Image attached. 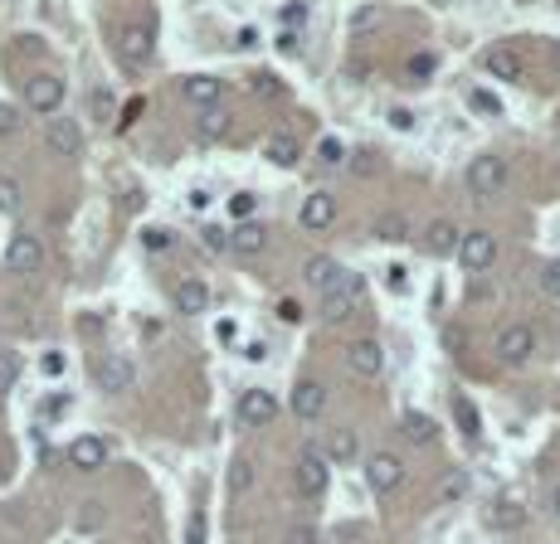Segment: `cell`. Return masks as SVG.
Returning <instances> with one entry per match:
<instances>
[{
	"label": "cell",
	"instance_id": "22",
	"mask_svg": "<svg viewBox=\"0 0 560 544\" xmlns=\"http://www.w3.org/2000/svg\"><path fill=\"white\" fill-rule=\"evenodd\" d=\"M264 156L273 165H283V171H293V165L303 161V151H297V141L288 137V131H273V137L264 141Z\"/></svg>",
	"mask_w": 560,
	"mask_h": 544
},
{
	"label": "cell",
	"instance_id": "4",
	"mask_svg": "<svg viewBox=\"0 0 560 544\" xmlns=\"http://www.w3.org/2000/svg\"><path fill=\"white\" fill-rule=\"evenodd\" d=\"M293 486H297V495H307V501L327 491V462H321L317 447H307V452L297 457V467H293Z\"/></svg>",
	"mask_w": 560,
	"mask_h": 544
},
{
	"label": "cell",
	"instance_id": "12",
	"mask_svg": "<svg viewBox=\"0 0 560 544\" xmlns=\"http://www.w3.org/2000/svg\"><path fill=\"white\" fill-rule=\"evenodd\" d=\"M293 414L303 418V423H312L327 414V384H317V379H303L293 389Z\"/></svg>",
	"mask_w": 560,
	"mask_h": 544
},
{
	"label": "cell",
	"instance_id": "38",
	"mask_svg": "<svg viewBox=\"0 0 560 544\" xmlns=\"http://www.w3.org/2000/svg\"><path fill=\"white\" fill-rule=\"evenodd\" d=\"M40 370H44V379H59V374H64V355H59V350L40 355Z\"/></svg>",
	"mask_w": 560,
	"mask_h": 544
},
{
	"label": "cell",
	"instance_id": "52",
	"mask_svg": "<svg viewBox=\"0 0 560 544\" xmlns=\"http://www.w3.org/2000/svg\"><path fill=\"white\" fill-rule=\"evenodd\" d=\"M404 277H410L404 268H390V287H395V292H404V287H410V282H404Z\"/></svg>",
	"mask_w": 560,
	"mask_h": 544
},
{
	"label": "cell",
	"instance_id": "49",
	"mask_svg": "<svg viewBox=\"0 0 560 544\" xmlns=\"http://www.w3.org/2000/svg\"><path fill=\"white\" fill-rule=\"evenodd\" d=\"M244 360H254V365H258V360H268V345H264V341L244 345Z\"/></svg>",
	"mask_w": 560,
	"mask_h": 544
},
{
	"label": "cell",
	"instance_id": "54",
	"mask_svg": "<svg viewBox=\"0 0 560 544\" xmlns=\"http://www.w3.org/2000/svg\"><path fill=\"white\" fill-rule=\"evenodd\" d=\"M293 544H312V530H307V525H303V530H293Z\"/></svg>",
	"mask_w": 560,
	"mask_h": 544
},
{
	"label": "cell",
	"instance_id": "15",
	"mask_svg": "<svg viewBox=\"0 0 560 544\" xmlns=\"http://www.w3.org/2000/svg\"><path fill=\"white\" fill-rule=\"evenodd\" d=\"M181 98L195 103V107H214L224 98V83L210 78V74H190V78H181Z\"/></svg>",
	"mask_w": 560,
	"mask_h": 544
},
{
	"label": "cell",
	"instance_id": "9",
	"mask_svg": "<svg viewBox=\"0 0 560 544\" xmlns=\"http://www.w3.org/2000/svg\"><path fill=\"white\" fill-rule=\"evenodd\" d=\"M497 355H502L507 365H527L536 355V331L531 326H507V331L497 335Z\"/></svg>",
	"mask_w": 560,
	"mask_h": 544
},
{
	"label": "cell",
	"instance_id": "41",
	"mask_svg": "<svg viewBox=\"0 0 560 544\" xmlns=\"http://www.w3.org/2000/svg\"><path fill=\"white\" fill-rule=\"evenodd\" d=\"M473 107H478V112H492V117H497V112H502V103H497V98H492V93H483V88H478V93H473Z\"/></svg>",
	"mask_w": 560,
	"mask_h": 544
},
{
	"label": "cell",
	"instance_id": "14",
	"mask_svg": "<svg viewBox=\"0 0 560 544\" xmlns=\"http://www.w3.org/2000/svg\"><path fill=\"white\" fill-rule=\"evenodd\" d=\"M44 141H50L54 156H78L83 151V131H78V122H68V117H54V122L44 127Z\"/></svg>",
	"mask_w": 560,
	"mask_h": 544
},
{
	"label": "cell",
	"instance_id": "27",
	"mask_svg": "<svg viewBox=\"0 0 560 544\" xmlns=\"http://www.w3.org/2000/svg\"><path fill=\"white\" fill-rule=\"evenodd\" d=\"M230 122H234V117L224 112V107H205V112H200V137H205V141L224 137V131H230Z\"/></svg>",
	"mask_w": 560,
	"mask_h": 544
},
{
	"label": "cell",
	"instance_id": "44",
	"mask_svg": "<svg viewBox=\"0 0 560 544\" xmlns=\"http://www.w3.org/2000/svg\"><path fill=\"white\" fill-rule=\"evenodd\" d=\"M15 127H20V112L15 107H0V137H10Z\"/></svg>",
	"mask_w": 560,
	"mask_h": 544
},
{
	"label": "cell",
	"instance_id": "46",
	"mask_svg": "<svg viewBox=\"0 0 560 544\" xmlns=\"http://www.w3.org/2000/svg\"><path fill=\"white\" fill-rule=\"evenodd\" d=\"M351 171H356V175H375V156H371V151H361V156H356V165H351Z\"/></svg>",
	"mask_w": 560,
	"mask_h": 544
},
{
	"label": "cell",
	"instance_id": "39",
	"mask_svg": "<svg viewBox=\"0 0 560 544\" xmlns=\"http://www.w3.org/2000/svg\"><path fill=\"white\" fill-rule=\"evenodd\" d=\"M185 544H205V515H190V525H185Z\"/></svg>",
	"mask_w": 560,
	"mask_h": 544
},
{
	"label": "cell",
	"instance_id": "37",
	"mask_svg": "<svg viewBox=\"0 0 560 544\" xmlns=\"http://www.w3.org/2000/svg\"><path fill=\"white\" fill-rule=\"evenodd\" d=\"M254 486V467H248V457H239L234 462V491H248Z\"/></svg>",
	"mask_w": 560,
	"mask_h": 544
},
{
	"label": "cell",
	"instance_id": "34",
	"mask_svg": "<svg viewBox=\"0 0 560 544\" xmlns=\"http://www.w3.org/2000/svg\"><path fill=\"white\" fill-rule=\"evenodd\" d=\"M317 151H321V165H341V161H347V147H341V141H331V137L321 141Z\"/></svg>",
	"mask_w": 560,
	"mask_h": 544
},
{
	"label": "cell",
	"instance_id": "26",
	"mask_svg": "<svg viewBox=\"0 0 560 544\" xmlns=\"http://www.w3.org/2000/svg\"><path fill=\"white\" fill-rule=\"evenodd\" d=\"M454 414H458V428H463V438H473V442H478L483 438V418H478V408H473L468 404V398H454Z\"/></svg>",
	"mask_w": 560,
	"mask_h": 544
},
{
	"label": "cell",
	"instance_id": "19",
	"mask_svg": "<svg viewBox=\"0 0 560 544\" xmlns=\"http://www.w3.org/2000/svg\"><path fill=\"white\" fill-rule=\"evenodd\" d=\"M356 452H361V442H356V433H351V428L327 433V442H321V462H337V467L356 462Z\"/></svg>",
	"mask_w": 560,
	"mask_h": 544
},
{
	"label": "cell",
	"instance_id": "29",
	"mask_svg": "<svg viewBox=\"0 0 560 544\" xmlns=\"http://www.w3.org/2000/svg\"><path fill=\"white\" fill-rule=\"evenodd\" d=\"M268 244V234H264V224H244L239 234L230 238V248H239V253H264Z\"/></svg>",
	"mask_w": 560,
	"mask_h": 544
},
{
	"label": "cell",
	"instance_id": "10",
	"mask_svg": "<svg viewBox=\"0 0 560 544\" xmlns=\"http://www.w3.org/2000/svg\"><path fill=\"white\" fill-rule=\"evenodd\" d=\"M40 263H44V248H40L34 234H15L5 244V268L10 272H40Z\"/></svg>",
	"mask_w": 560,
	"mask_h": 544
},
{
	"label": "cell",
	"instance_id": "24",
	"mask_svg": "<svg viewBox=\"0 0 560 544\" xmlns=\"http://www.w3.org/2000/svg\"><path fill=\"white\" fill-rule=\"evenodd\" d=\"M400 428H404V442H414V447L434 442V418H429V414H404Z\"/></svg>",
	"mask_w": 560,
	"mask_h": 544
},
{
	"label": "cell",
	"instance_id": "50",
	"mask_svg": "<svg viewBox=\"0 0 560 544\" xmlns=\"http://www.w3.org/2000/svg\"><path fill=\"white\" fill-rule=\"evenodd\" d=\"M278 317H283V321H297V317H303V307H297V301H283Z\"/></svg>",
	"mask_w": 560,
	"mask_h": 544
},
{
	"label": "cell",
	"instance_id": "2",
	"mask_svg": "<svg viewBox=\"0 0 560 544\" xmlns=\"http://www.w3.org/2000/svg\"><path fill=\"white\" fill-rule=\"evenodd\" d=\"M356 301H361V277L341 272V282L331 287V292H321V317L327 321H351Z\"/></svg>",
	"mask_w": 560,
	"mask_h": 544
},
{
	"label": "cell",
	"instance_id": "20",
	"mask_svg": "<svg viewBox=\"0 0 560 544\" xmlns=\"http://www.w3.org/2000/svg\"><path fill=\"white\" fill-rule=\"evenodd\" d=\"M117 44H122L127 64H147V58H151V30L147 25H122V30H117Z\"/></svg>",
	"mask_w": 560,
	"mask_h": 544
},
{
	"label": "cell",
	"instance_id": "31",
	"mask_svg": "<svg viewBox=\"0 0 560 544\" xmlns=\"http://www.w3.org/2000/svg\"><path fill=\"white\" fill-rule=\"evenodd\" d=\"M254 210H258V195H254V190H239V195L230 200V214H234V219H244V224H248V214H254Z\"/></svg>",
	"mask_w": 560,
	"mask_h": 544
},
{
	"label": "cell",
	"instance_id": "13",
	"mask_svg": "<svg viewBox=\"0 0 560 544\" xmlns=\"http://www.w3.org/2000/svg\"><path fill=\"white\" fill-rule=\"evenodd\" d=\"M103 462H107V442L103 438H74L68 442V467L74 471H103Z\"/></svg>",
	"mask_w": 560,
	"mask_h": 544
},
{
	"label": "cell",
	"instance_id": "53",
	"mask_svg": "<svg viewBox=\"0 0 560 544\" xmlns=\"http://www.w3.org/2000/svg\"><path fill=\"white\" fill-rule=\"evenodd\" d=\"M214 335H220V341L230 345V341H234V321H220V326H214Z\"/></svg>",
	"mask_w": 560,
	"mask_h": 544
},
{
	"label": "cell",
	"instance_id": "36",
	"mask_svg": "<svg viewBox=\"0 0 560 544\" xmlns=\"http://www.w3.org/2000/svg\"><path fill=\"white\" fill-rule=\"evenodd\" d=\"M68 408H74V398H68V394H54V398H44V418H64Z\"/></svg>",
	"mask_w": 560,
	"mask_h": 544
},
{
	"label": "cell",
	"instance_id": "7",
	"mask_svg": "<svg viewBox=\"0 0 560 544\" xmlns=\"http://www.w3.org/2000/svg\"><path fill=\"white\" fill-rule=\"evenodd\" d=\"M273 418H278V398L268 389H244L239 394V423L244 428H268Z\"/></svg>",
	"mask_w": 560,
	"mask_h": 544
},
{
	"label": "cell",
	"instance_id": "56",
	"mask_svg": "<svg viewBox=\"0 0 560 544\" xmlns=\"http://www.w3.org/2000/svg\"><path fill=\"white\" fill-rule=\"evenodd\" d=\"M551 58H555V68H560V49H555V54H551Z\"/></svg>",
	"mask_w": 560,
	"mask_h": 544
},
{
	"label": "cell",
	"instance_id": "25",
	"mask_svg": "<svg viewBox=\"0 0 560 544\" xmlns=\"http://www.w3.org/2000/svg\"><path fill=\"white\" fill-rule=\"evenodd\" d=\"M375 238L380 244H404V238H410L404 214H375Z\"/></svg>",
	"mask_w": 560,
	"mask_h": 544
},
{
	"label": "cell",
	"instance_id": "33",
	"mask_svg": "<svg viewBox=\"0 0 560 544\" xmlns=\"http://www.w3.org/2000/svg\"><path fill=\"white\" fill-rule=\"evenodd\" d=\"M541 292L551 297V301H560V258H555V263H546V268H541Z\"/></svg>",
	"mask_w": 560,
	"mask_h": 544
},
{
	"label": "cell",
	"instance_id": "45",
	"mask_svg": "<svg viewBox=\"0 0 560 544\" xmlns=\"http://www.w3.org/2000/svg\"><path fill=\"white\" fill-rule=\"evenodd\" d=\"M307 20V5L297 0V5H283V25H303Z\"/></svg>",
	"mask_w": 560,
	"mask_h": 544
},
{
	"label": "cell",
	"instance_id": "6",
	"mask_svg": "<svg viewBox=\"0 0 560 544\" xmlns=\"http://www.w3.org/2000/svg\"><path fill=\"white\" fill-rule=\"evenodd\" d=\"M404 481V462L395 452H375L371 462H366V486H371L375 495H385V491H395Z\"/></svg>",
	"mask_w": 560,
	"mask_h": 544
},
{
	"label": "cell",
	"instance_id": "18",
	"mask_svg": "<svg viewBox=\"0 0 560 544\" xmlns=\"http://www.w3.org/2000/svg\"><path fill=\"white\" fill-rule=\"evenodd\" d=\"M303 277H307V287H317V292H331V287L341 282V268H337V258H327V253H312V258L303 263Z\"/></svg>",
	"mask_w": 560,
	"mask_h": 544
},
{
	"label": "cell",
	"instance_id": "42",
	"mask_svg": "<svg viewBox=\"0 0 560 544\" xmlns=\"http://www.w3.org/2000/svg\"><path fill=\"white\" fill-rule=\"evenodd\" d=\"M78 525H83V530H98V525H103V505H83Z\"/></svg>",
	"mask_w": 560,
	"mask_h": 544
},
{
	"label": "cell",
	"instance_id": "23",
	"mask_svg": "<svg viewBox=\"0 0 560 544\" xmlns=\"http://www.w3.org/2000/svg\"><path fill=\"white\" fill-rule=\"evenodd\" d=\"M424 248L438 253V258H444V253H454L458 248V228L448 224V219H434V224L424 228Z\"/></svg>",
	"mask_w": 560,
	"mask_h": 544
},
{
	"label": "cell",
	"instance_id": "40",
	"mask_svg": "<svg viewBox=\"0 0 560 544\" xmlns=\"http://www.w3.org/2000/svg\"><path fill=\"white\" fill-rule=\"evenodd\" d=\"M254 93H258V98H278V78H273V74H258V78H254Z\"/></svg>",
	"mask_w": 560,
	"mask_h": 544
},
{
	"label": "cell",
	"instance_id": "32",
	"mask_svg": "<svg viewBox=\"0 0 560 544\" xmlns=\"http://www.w3.org/2000/svg\"><path fill=\"white\" fill-rule=\"evenodd\" d=\"M20 210V185L10 175H0V214H15Z\"/></svg>",
	"mask_w": 560,
	"mask_h": 544
},
{
	"label": "cell",
	"instance_id": "35",
	"mask_svg": "<svg viewBox=\"0 0 560 544\" xmlns=\"http://www.w3.org/2000/svg\"><path fill=\"white\" fill-rule=\"evenodd\" d=\"M141 244L151 253H161V248H171V234H166V228H141Z\"/></svg>",
	"mask_w": 560,
	"mask_h": 544
},
{
	"label": "cell",
	"instance_id": "47",
	"mask_svg": "<svg viewBox=\"0 0 560 544\" xmlns=\"http://www.w3.org/2000/svg\"><path fill=\"white\" fill-rule=\"evenodd\" d=\"M410 74H414V78L434 74V58H429V54H420V58H414V64H410Z\"/></svg>",
	"mask_w": 560,
	"mask_h": 544
},
{
	"label": "cell",
	"instance_id": "51",
	"mask_svg": "<svg viewBox=\"0 0 560 544\" xmlns=\"http://www.w3.org/2000/svg\"><path fill=\"white\" fill-rule=\"evenodd\" d=\"M390 127H400V131H410V127H414V117H410V112H390Z\"/></svg>",
	"mask_w": 560,
	"mask_h": 544
},
{
	"label": "cell",
	"instance_id": "17",
	"mask_svg": "<svg viewBox=\"0 0 560 544\" xmlns=\"http://www.w3.org/2000/svg\"><path fill=\"white\" fill-rule=\"evenodd\" d=\"M483 68L502 83H521V58H517V49H507V44H492V49L483 54Z\"/></svg>",
	"mask_w": 560,
	"mask_h": 544
},
{
	"label": "cell",
	"instance_id": "11",
	"mask_svg": "<svg viewBox=\"0 0 560 544\" xmlns=\"http://www.w3.org/2000/svg\"><path fill=\"white\" fill-rule=\"evenodd\" d=\"M132 379H137V370H132V360H127V355H103V365H98L103 394H127V389H132Z\"/></svg>",
	"mask_w": 560,
	"mask_h": 544
},
{
	"label": "cell",
	"instance_id": "48",
	"mask_svg": "<svg viewBox=\"0 0 560 544\" xmlns=\"http://www.w3.org/2000/svg\"><path fill=\"white\" fill-rule=\"evenodd\" d=\"M93 107H98V117H107V112H113V93H93Z\"/></svg>",
	"mask_w": 560,
	"mask_h": 544
},
{
	"label": "cell",
	"instance_id": "3",
	"mask_svg": "<svg viewBox=\"0 0 560 544\" xmlns=\"http://www.w3.org/2000/svg\"><path fill=\"white\" fill-rule=\"evenodd\" d=\"M492 258H497V238L487 234V228H473V234H458V263L468 272H483V268H492Z\"/></svg>",
	"mask_w": 560,
	"mask_h": 544
},
{
	"label": "cell",
	"instance_id": "5",
	"mask_svg": "<svg viewBox=\"0 0 560 544\" xmlns=\"http://www.w3.org/2000/svg\"><path fill=\"white\" fill-rule=\"evenodd\" d=\"M25 103L34 107V112L54 117L59 107H64V78H54V74H34V78L25 83Z\"/></svg>",
	"mask_w": 560,
	"mask_h": 544
},
{
	"label": "cell",
	"instance_id": "21",
	"mask_svg": "<svg viewBox=\"0 0 560 544\" xmlns=\"http://www.w3.org/2000/svg\"><path fill=\"white\" fill-rule=\"evenodd\" d=\"M205 307H210V287L200 282V277H185V282L176 287V311H181V317H200Z\"/></svg>",
	"mask_w": 560,
	"mask_h": 544
},
{
	"label": "cell",
	"instance_id": "55",
	"mask_svg": "<svg viewBox=\"0 0 560 544\" xmlns=\"http://www.w3.org/2000/svg\"><path fill=\"white\" fill-rule=\"evenodd\" d=\"M551 511H555V515H560V486H555V491H551Z\"/></svg>",
	"mask_w": 560,
	"mask_h": 544
},
{
	"label": "cell",
	"instance_id": "16",
	"mask_svg": "<svg viewBox=\"0 0 560 544\" xmlns=\"http://www.w3.org/2000/svg\"><path fill=\"white\" fill-rule=\"evenodd\" d=\"M331 219H337V200H331L327 190L307 195V200H303V210H297V224H303V228H327Z\"/></svg>",
	"mask_w": 560,
	"mask_h": 544
},
{
	"label": "cell",
	"instance_id": "30",
	"mask_svg": "<svg viewBox=\"0 0 560 544\" xmlns=\"http://www.w3.org/2000/svg\"><path fill=\"white\" fill-rule=\"evenodd\" d=\"M15 379H20V355L15 350H0V394H10Z\"/></svg>",
	"mask_w": 560,
	"mask_h": 544
},
{
	"label": "cell",
	"instance_id": "1",
	"mask_svg": "<svg viewBox=\"0 0 560 544\" xmlns=\"http://www.w3.org/2000/svg\"><path fill=\"white\" fill-rule=\"evenodd\" d=\"M502 185H507V161H502V156H478V161L468 165V190L478 200L502 195Z\"/></svg>",
	"mask_w": 560,
	"mask_h": 544
},
{
	"label": "cell",
	"instance_id": "28",
	"mask_svg": "<svg viewBox=\"0 0 560 544\" xmlns=\"http://www.w3.org/2000/svg\"><path fill=\"white\" fill-rule=\"evenodd\" d=\"M487 525H497V530H511V525H521V505L511 501V495H502V501L487 511Z\"/></svg>",
	"mask_w": 560,
	"mask_h": 544
},
{
	"label": "cell",
	"instance_id": "8",
	"mask_svg": "<svg viewBox=\"0 0 560 544\" xmlns=\"http://www.w3.org/2000/svg\"><path fill=\"white\" fill-rule=\"evenodd\" d=\"M347 365L361 374V379H380V370H385V350H380L375 335H366V341H351V345H347Z\"/></svg>",
	"mask_w": 560,
	"mask_h": 544
},
{
	"label": "cell",
	"instance_id": "43",
	"mask_svg": "<svg viewBox=\"0 0 560 544\" xmlns=\"http://www.w3.org/2000/svg\"><path fill=\"white\" fill-rule=\"evenodd\" d=\"M205 248H210V253H224V248H230V234H220V228H205Z\"/></svg>",
	"mask_w": 560,
	"mask_h": 544
}]
</instances>
